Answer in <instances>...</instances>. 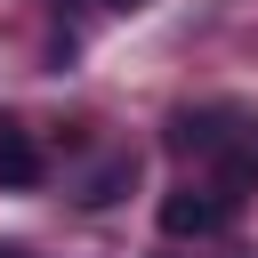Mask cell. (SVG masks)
<instances>
[{"label": "cell", "mask_w": 258, "mask_h": 258, "mask_svg": "<svg viewBox=\"0 0 258 258\" xmlns=\"http://www.w3.org/2000/svg\"><path fill=\"white\" fill-rule=\"evenodd\" d=\"M250 153H258V129H250Z\"/></svg>", "instance_id": "cell-6"}, {"label": "cell", "mask_w": 258, "mask_h": 258, "mask_svg": "<svg viewBox=\"0 0 258 258\" xmlns=\"http://www.w3.org/2000/svg\"><path fill=\"white\" fill-rule=\"evenodd\" d=\"M169 145H177V153H210V145H218V113H177V121H169Z\"/></svg>", "instance_id": "cell-3"}, {"label": "cell", "mask_w": 258, "mask_h": 258, "mask_svg": "<svg viewBox=\"0 0 258 258\" xmlns=\"http://www.w3.org/2000/svg\"><path fill=\"white\" fill-rule=\"evenodd\" d=\"M105 8H137V0H105Z\"/></svg>", "instance_id": "cell-5"}, {"label": "cell", "mask_w": 258, "mask_h": 258, "mask_svg": "<svg viewBox=\"0 0 258 258\" xmlns=\"http://www.w3.org/2000/svg\"><path fill=\"white\" fill-rule=\"evenodd\" d=\"M129 177H137V153H113V161H105V169H97V177H89V185H81V202H89V210H97V202H113V194H121V185H129Z\"/></svg>", "instance_id": "cell-4"}, {"label": "cell", "mask_w": 258, "mask_h": 258, "mask_svg": "<svg viewBox=\"0 0 258 258\" xmlns=\"http://www.w3.org/2000/svg\"><path fill=\"white\" fill-rule=\"evenodd\" d=\"M161 234L169 242H202V234H226L234 226V194H218V185H177V194H161Z\"/></svg>", "instance_id": "cell-1"}, {"label": "cell", "mask_w": 258, "mask_h": 258, "mask_svg": "<svg viewBox=\"0 0 258 258\" xmlns=\"http://www.w3.org/2000/svg\"><path fill=\"white\" fill-rule=\"evenodd\" d=\"M0 258H16V250H0Z\"/></svg>", "instance_id": "cell-7"}, {"label": "cell", "mask_w": 258, "mask_h": 258, "mask_svg": "<svg viewBox=\"0 0 258 258\" xmlns=\"http://www.w3.org/2000/svg\"><path fill=\"white\" fill-rule=\"evenodd\" d=\"M0 185H40V145H32V129L8 121V113H0Z\"/></svg>", "instance_id": "cell-2"}]
</instances>
